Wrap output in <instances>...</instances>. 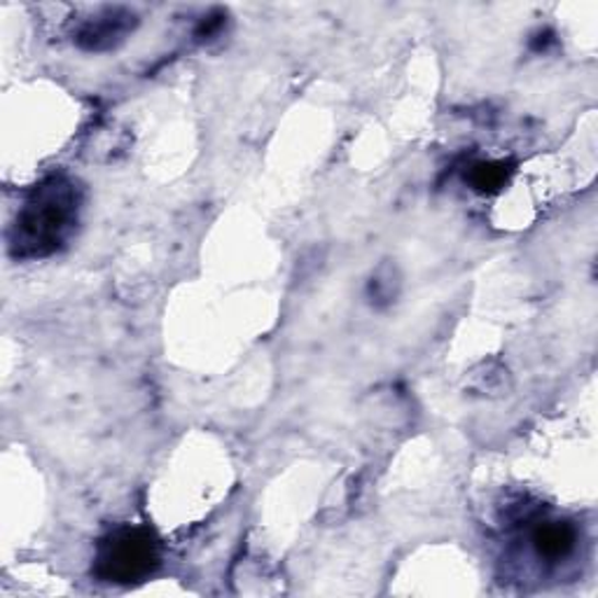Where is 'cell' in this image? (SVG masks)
<instances>
[{
    "label": "cell",
    "instance_id": "1",
    "mask_svg": "<svg viewBox=\"0 0 598 598\" xmlns=\"http://www.w3.org/2000/svg\"><path fill=\"white\" fill-rule=\"evenodd\" d=\"M78 215V190L73 183L52 178L28 197L16 215L12 248L22 258H43L55 253L71 234Z\"/></svg>",
    "mask_w": 598,
    "mask_h": 598
},
{
    "label": "cell",
    "instance_id": "2",
    "mask_svg": "<svg viewBox=\"0 0 598 598\" xmlns=\"http://www.w3.org/2000/svg\"><path fill=\"white\" fill-rule=\"evenodd\" d=\"M160 566V542L145 528H122L98 547L94 573L104 583L131 585Z\"/></svg>",
    "mask_w": 598,
    "mask_h": 598
},
{
    "label": "cell",
    "instance_id": "3",
    "mask_svg": "<svg viewBox=\"0 0 598 598\" xmlns=\"http://www.w3.org/2000/svg\"><path fill=\"white\" fill-rule=\"evenodd\" d=\"M533 550L538 552L540 559H550V561H559L566 559L577 544V531L575 526L568 521H540L533 528Z\"/></svg>",
    "mask_w": 598,
    "mask_h": 598
},
{
    "label": "cell",
    "instance_id": "4",
    "mask_svg": "<svg viewBox=\"0 0 598 598\" xmlns=\"http://www.w3.org/2000/svg\"><path fill=\"white\" fill-rule=\"evenodd\" d=\"M512 176V166L503 160H486V162H477L470 166L466 180L474 192L480 195H495L501 192L503 187L509 183Z\"/></svg>",
    "mask_w": 598,
    "mask_h": 598
},
{
    "label": "cell",
    "instance_id": "5",
    "mask_svg": "<svg viewBox=\"0 0 598 598\" xmlns=\"http://www.w3.org/2000/svg\"><path fill=\"white\" fill-rule=\"evenodd\" d=\"M127 20H133V16L129 14H108L106 22H94L90 24L87 28L82 31V45L90 47V49H98V47H106L110 43H115L117 36H122V33H127L129 28V22Z\"/></svg>",
    "mask_w": 598,
    "mask_h": 598
}]
</instances>
